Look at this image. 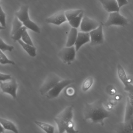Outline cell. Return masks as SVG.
Here are the masks:
<instances>
[{"instance_id": "17", "label": "cell", "mask_w": 133, "mask_h": 133, "mask_svg": "<svg viewBox=\"0 0 133 133\" xmlns=\"http://www.w3.org/2000/svg\"><path fill=\"white\" fill-rule=\"evenodd\" d=\"M18 42L30 56L35 57L36 56V48L34 46L25 43L21 39L18 41Z\"/></svg>"}, {"instance_id": "14", "label": "cell", "mask_w": 133, "mask_h": 133, "mask_svg": "<svg viewBox=\"0 0 133 133\" xmlns=\"http://www.w3.org/2000/svg\"><path fill=\"white\" fill-rule=\"evenodd\" d=\"M104 9L109 13L119 12L120 8L116 0H99Z\"/></svg>"}, {"instance_id": "15", "label": "cell", "mask_w": 133, "mask_h": 133, "mask_svg": "<svg viewBox=\"0 0 133 133\" xmlns=\"http://www.w3.org/2000/svg\"><path fill=\"white\" fill-rule=\"evenodd\" d=\"M133 116V106L131 104L129 99L127 97L124 117V125L125 128L127 127L130 120Z\"/></svg>"}, {"instance_id": "4", "label": "cell", "mask_w": 133, "mask_h": 133, "mask_svg": "<svg viewBox=\"0 0 133 133\" xmlns=\"http://www.w3.org/2000/svg\"><path fill=\"white\" fill-rule=\"evenodd\" d=\"M61 81V78L56 74L53 73L50 74L39 89L41 95H45Z\"/></svg>"}, {"instance_id": "22", "label": "cell", "mask_w": 133, "mask_h": 133, "mask_svg": "<svg viewBox=\"0 0 133 133\" xmlns=\"http://www.w3.org/2000/svg\"><path fill=\"white\" fill-rule=\"evenodd\" d=\"M83 11L82 10H68L65 11V14L68 21H69L78 16Z\"/></svg>"}, {"instance_id": "9", "label": "cell", "mask_w": 133, "mask_h": 133, "mask_svg": "<svg viewBox=\"0 0 133 133\" xmlns=\"http://www.w3.org/2000/svg\"><path fill=\"white\" fill-rule=\"evenodd\" d=\"M117 75L121 81L124 85V89L128 93L133 94V84L128 78L125 70L120 64L117 66Z\"/></svg>"}, {"instance_id": "31", "label": "cell", "mask_w": 133, "mask_h": 133, "mask_svg": "<svg viewBox=\"0 0 133 133\" xmlns=\"http://www.w3.org/2000/svg\"><path fill=\"white\" fill-rule=\"evenodd\" d=\"M120 8L128 3V0H116Z\"/></svg>"}, {"instance_id": "23", "label": "cell", "mask_w": 133, "mask_h": 133, "mask_svg": "<svg viewBox=\"0 0 133 133\" xmlns=\"http://www.w3.org/2000/svg\"><path fill=\"white\" fill-rule=\"evenodd\" d=\"M27 28L23 25L19 30H18L12 36V38L15 41H17L21 39L22 35L25 31H27Z\"/></svg>"}, {"instance_id": "6", "label": "cell", "mask_w": 133, "mask_h": 133, "mask_svg": "<svg viewBox=\"0 0 133 133\" xmlns=\"http://www.w3.org/2000/svg\"><path fill=\"white\" fill-rule=\"evenodd\" d=\"M76 51L75 46H66L58 53V56L64 63L70 64L75 59Z\"/></svg>"}, {"instance_id": "21", "label": "cell", "mask_w": 133, "mask_h": 133, "mask_svg": "<svg viewBox=\"0 0 133 133\" xmlns=\"http://www.w3.org/2000/svg\"><path fill=\"white\" fill-rule=\"evenodd\" d=\"M24 25L22 22L19 20V18L15 16L12 23V28L11 31V35L13 36L18 30Z\"/></svg>"}, {"instance_id": "8", "label": "cell", "mask_w": 133, "mask_h": 133, "mask_svg": "<svg viewBox=\"0 0 133 133\" xmlns=\"http://www.w3.org/2000/svg\"><path fill=\"white\" fill-rule=\"evenodd\" d=\"M18 87L16 80L14 78L8 82L0 81V87L3 92L10 94L14 99L17 98Z\"/></svg>"}, {"instance_id": "24", "label": "cell", "mask_w": 133, "mask_h": 133, "mask_svg": "<svg viewBox=\"0 0 133 133\" xmlns=\"http://www.w3.org/2000/svg\"><path fill=\"white\" fill-rule=\"evenodd\" d=\"M94 80L92 77L87 78L83 82L82 85V89L84 91H86L91 88L93 83Z\"/></svg>"}, {"instance_id": "13", "label": "cell", "mask_w": 133, "mask_h": 133, "mask_svg": "<svg viewBox=\"0 0 133 133\" xmlns=\"http://www.w3.org/2000/svg\"><path fill=\"white\" fill-rule=\"evenodd\" d=\"M91 41L89 32L81 31L78 32L77 40L75 42V47L77 52L82 46Z\"/></svg>"}, {"instance_id": "5", "label": "cell", "mask_w": 133, "mask_h": 133, "mask_svg": "<svg viewBox=\"0 0 133 133\" xmlns=\"http://www.w3.org/2000/svg\"><path fill=\"white\" fill-rule=\"evenodd\" d=\"M128 23L127 19L121 15L119 12H114L110 13L105 25L106 27L112 25L124 27L127 25Z\"/></svg>"}, {"instance_id": "18", "label": "cell", "mask_w": 133, "mask_h": 133, "mask_svg": "<svg viewBox=\"0 0 133 133\" xmlns=\"http://www.w3.org/2000/svg\"><path fill=\"white\" fill-rule=\"evenodd\" d=\"M0 123L6 130L11 131L14 133H18L17 128L15 124L11 121L8 120L4 118H1Z\"/></svg>"}, {"instance_id": "3", "label": "cell", "mask_w": 133, "mask_h": 133, "mask_svg": "<svg viewBox=\"0 0 133 133\" xmlns=\"http://www.w3.org/2000/svg\"><path fill=\"white\" fill-rule=\"evenodd\" d=\"M19 20L22 22L24 26L36 33L41 32L40 28L35 22L30 20L29 15V6L24 5L21 7L20 10L15 13Z\"/></svg>"}, {"instance_id": "10", "label": "cell", "mask_w": 133, "mask_h": 133, "mask_svg": "<svg viewBox=\"0 0 133 133\" xmlns=\"http://www.w3.org/2000/svg\"><path fill=\"white\" fill-rule=\"evenodd\" d=\"M91 45H96L103 44L104 42V36L103 31V25L100 23L99 26L97 28L89 32Z\"/></svg>"}, {"instance_id": "27", "label": "cell", "mask_w": 133, "mask_h": 133, "mask_svg": "<svg viewBox=\"0 0 133 133\" xmlns=\"http://www.w3.org/2000/svg\"><path fill=\"white\" fill-rule=\"evenodd\" d=\"M0 22L1 24V26L4 28H6V15L4 12L1 6L0 7Z\"/></svg>"}, {"instance_id": "11", "label": "cell", "mask_w": 133, "mask_h": 133, "mask_svg": "<svg viewBox=\"0 0 133 133\" xmlns=\"http://www.w3.org/2000/svg\"><path fill=\"white\" fill-rule=\"evenodd\" d=\"M100 24L97 21L85 16L83 17L82 21L80 30L81 31L89 32L98 28Z\"/></svg>"}, {"instance_id": "19", "label": "cell", "mask_w": 133, "mask_h": 133, "mask_svg": "<svg viewBox=\"0 0 133 133\" xmlns=\"http://www.w3.org/2000/svg\"><path fill=\"white\" fill-rule=\"evenodd\" d=\"M35 123L36 125L41 128L42 129L48 133H53L54 131V126L39 121H35Z\"/></svg>"}, {"instance_id": "12", "label": "cell", "mask_w": 133, "mask_h": 133, "mask_svg": "<svg viewBox=\"0 0 133 133\" xmlns=\"http://www.w3.org/2000/svg\"><path fill=\"white\" fill-rule=\"evenodd\" d=\"M67 21L65 15V12L61 11L46 18V22L48 24L60 25Z\"/></svg>"}, {"instance_id": "25", "label": "cell", "mask_w": 133, "mask_h": 133, "mask_svg": "<svg viewBox=\"0 0 133 133\" xmlns=\"http://www.w3.org/2000/svg\"><path fill=\"white\" fill-rule=\"evenodd\" d=\"M0 63L2 64H11L15 65V63L13 61L9 59L4 54L3 52L0 51Z\"/></svg>"}, {"instance_id": "29", "label": "cell", "mask_w": 133, "mask_h": 133, "mask_svg": "<svg viewBox=\"0 0 133 133\" xmlns=\"http://www.w3.org/2000/svg\"><path fill=\"white\" fill-rule=\"evenodd\" d=\"M11 75L6 74H0V80L1 81L5 82L7 80H11L12 79Z\"/></svg>"}, {"instance_id": "26", "label": "cell", "mask_w": 133, "mask_h": 133, "mask_svg": "<svg viewBox=\"0 0 133 133\" xmlns=\"http://www.w3.org/2000/svg\"><path fill=\"white\" fill-rule=\"evenodd\" d=\"M0 45H1V46H0L1 50L3 52L6 51L11 52L14 49V47L13 46L8 45L6 43H5L1 38L0 39Z\"/></svg>"}, {"instance_id": "34", "label": "cell", "mask_w": 133, "mask_h": 133, "mask_svg": "<svg viewBox=\"0 0 133 133\" xmlns=\"http://www.w3.org/2000/svg\"><path fill=\"white\" fill-rule=\"evenodd\" d=\"M4 130H5V128L2 126V125L1 124V125H0V133H4Z\"/></svg>"}, {"instance_id": "33", "label": "cell", "mask_w": 133, "mask_h": 133, "mask_svg": "<svg viewBox=\"0 0 133 133\" xmlns=\"http://www.w3.org/2000/svg\"><path fill=\"white\" fill-rule=\"evenodd\" d=\"M128 98L129 99L130 103L133 106V94L131 93H128Z\"/></svg>"}, {"instance_id": "30", "label": "cell", "mask_w": 133, "mask_h": 133, "mask_svg": "<svg viewBox=\"0 0 133 133\" xmlns=\"http://www.w3.org/2000/svg\"><path fill=\"white\" fill-rule=\"evenodd\" d=\"M125 130L129 131L130 132L133 133V116L130 120V122L128 123L127 127L125 128Z\"/></svg>"}, {"instance_id": "1", "label": "cell", "mask_w": 133, "mask_h": 133, "mask_svg": "<svg viewBox=\"0 0 133 133\" xmlns=\"http://www.w3.org/2000/svg\"><path fill=\"white\" fill-rule=\"evenodd\" d=\"M83 114L85 120H91L92 123L100 124L102 126L104 125V119L110 116L109 112L99 100L92 103H86Z\"/></svg>"}, {"instance_id": "28", "label": "cell", "mask_w": 133, "mask_h": 133, "mask_svg": "<svg viewBox=\"0 0 133 133\" xmlns=\"http://www.w3.org/2000/svg\"><path fill=\"white\" fill-rule=\"evenodd\" d=\"M22 39L25 43L31 45L32 46H34L32 40L31 38H30V36H29V35L27 31L25 32L22 35Z\"/></svg>"}, {"instance_id": "16", "label": "cell", "mask_w": 133, "mask_h": 133, "mask_svg": "<svg viewBox=\"0 0 133 133\" xmlns=\"http://www.w3.org/2000/svg\"><path fill=\"white\" fill-rule=\"evenodd\" d=\"M77 29L75 28H71L68 37L66 46H71L75 44L77 37Z\"/></svg>"}, {"instance_id": "35", "label": "cell", "mask_w": 133, "mask_h": 133, "mask_svg": "<svg viewBox=\"0 0 133 133\" xmlns=\"http://www.w3.org/2000/svg\"><path fill=\"white\" fill-rule=\"evenodd\" d=\"M128 1H130V0H128Z\"/></svg>"}, {"instance_id": "32", "label": "cell", "mask_w": 133, "mask_h": 133, "mask_svg": "<svg viewBox=\"0 0 133 133\" xmlns=\"http://www.w3.org/2000/svg\"><path fill=\"white\" fill-rule=\"evenodd\" d=\"M75 90L73 88L69 87L67 89L66 91V93L67 95L69 96H72L75 94Z\"/></svg>"}, {"instance_id": "7", "label": "cell", "mask_w": 133, "mask_h": 133, "mask_svg": "<svg viewBox=\"0 0 133 133\" xmlns=\"http://www.w3.org/2000/svg\"><path fill=\"white\" fill-rule=\"evenodd\" d=\"M74 80L66 79L61 80L58 82L52 89L49 91L45 95L49 99L56 98L59 95L61 91L68 85L74 83Z\"/></svg>"}, {"instance_id": "2", "label": "cell", "mask_w": 133, "mask_h": 133, "mask_svg": "<svg viewBox=\"0 0 133 133\" xmlns=\"http://www.w3.org/2000/svg\"><path fill=\"white\" fill-rule=\"evenodd\" d=\"M73 109V105L68 107L54 118L60 133L65 131L67 133H76L78 132V131L75 129L74 124L72 121Z\"/></svg>"}, {"instance_id": "20", "label": "cell", "mask_w": 133, "mask_h": 133, "mask_svg": "<svg viewBox=\"0 0 133 133\" xmlns=\"http://www.w3.org/2000/svg\"><path fill=\"white\" fill-rule=\"evenodd\" d=\"M83 16H84V11H83L78 16L68 21L70 25L72 28H78L81 25Z\"/></svg>"}]
</instances>
